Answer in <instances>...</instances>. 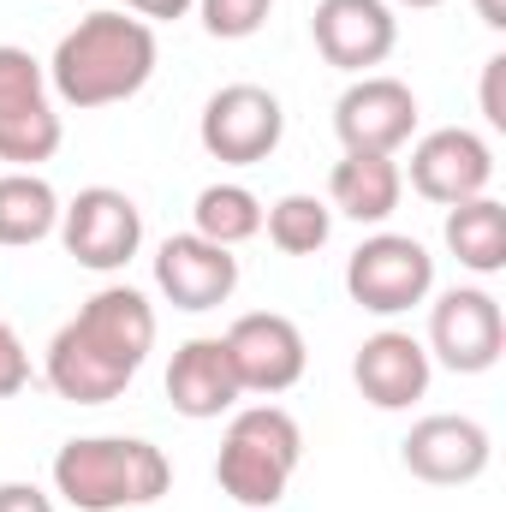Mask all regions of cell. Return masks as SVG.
<instances>
[{
	"label": "cell",
	"instance_id": "e0dca14e",
	"mask_svg": "<svg viewBox=\"0 0 506 512\" xmlns=\"http://www.w3.org/2000/svg\"><path fill=\"white\" fill-rule=\"evenodd\" d=\"M167 399H173V411L191 417V423H215V417L239 411L245 387L233 376L227 340H215V334L185 340V346L173 352V364H167Z\"/></svg>",
	"mask_w": 506,
	"mask_h": 512
},
{
	"label": "cell",
	"instance_id": "603a6c76",
	"mask_svg": "<svg viewBox=\"0 0 506 512\" xmlns=\"http://www.w3.org/2000/svg\"><path fill=\"white\" fill-rule=\"evenodd\" d=\"M268 12H274V0H197V18H203V30L215 42H245V36H256L268 24Z\"/></svg>",
	"mask_w": 506,
	"mask_h": 512
},
{
	"label": "cell",
	"instance_id": "83f0119b",
	"mask_svg": "<svg viewBox=\"0 0 506 512\" xmlns=\"http://www.w3.org/2000/svg\"><path fill=\"white\" fill-rule=\"evenodd\" d=\"M471 6H477V18L489 30H506V0H471Z\"/></svg>",
	"mask_w": 506,
	"mask_h": 512
},
{
	"label": "cell",
	"instance_id": "9a60e30c",
	"mask_svg": "<svg viewBox=\"0 0 506 512\" xmlns=\"http://www.w3.org/2000/svg\"><path fill=\"white\" fill-rule=\"evenodd\" d=\"M155 292L173 304V310H221L233 292H239V256L227 245H209L197 233H173L161 251H155Z\"/></svg>",
	"mask_w": 506,
	"mask_h": 512
},
{
	"label": "cell",
	"instance_id": "484cf974",
	"mask_svg": "<svg viewBox=\"0 0 506 512\" xmlns=\"http://www.w3.org/2000/svg\"><path fill=\"white\" fill-rule=\"evenodd\" d=\"M0 512H54V495L36 483H0Z\"/></svg>",
	"mask_w": 506,
	"mask_h": 512
},
{
	"label": "cell",
	"instance_id": "2e32d148",
	"mask_svg": "<svg viewBox=\"0 0 506 512\" xmlns=\"http://www.w3.org/2000/svg\"><path fill=\"white\" fill-rule=\"evenodd\" d=\"M429 376H435V364H429L423 340H411L405 328L370 334L358 346V358H352V382L376 411H411L429 393Z\"/></svg>",
	"mask_w": 506,
	"mask_h": 512
},
{
	"label": "cell",
	"instance_id": "277c9868",
	"mask_svg": "<svg viewBox=\"0 0 506 512\" xmlns=\"http://www.w3.org/2000/svg\"><path fill=\"white\" fill-rule=\"evenodd\" d=\"M304 465V429L286 405H245L227 411V435L215 453V483L227 501L268 512Z\"/></svg>",
	"mask_w": 506,
	"mask_h": 512
},
{
	"label": "cell",
	"instance_id": "44dd1931",
	"mask_svg": "<svg viewBox=\"0 0 506 512\" xmlns=\"http://www.w3.org/2000/svg\"><path fill=\"white\" fill-rule=\"evenodd\" d=\"M191 233H197V239H209V245L239 251L245 239L262 233V197H256L251 185H233V179L203 185V191H197V203H191Z\"/></svg>",
	"mask_w": 506,
	"mask_h": 512
},
{
	"label": "cell",
	"instance_id": "52a82bcc",
	"mask_svg": "<svg viewBox=\"0 0 506 512\" xmlns=\"http://www.w3.org/2000/svg\"><path fill=\"white\" fill-rule=\"evenodd\" d=\"M346 292L370 316H405L435 292V256L411 233H370L346 256Z\"/></svg>",
	"mask_w": 506,
	"mask_h": 512
},
{
	"label": "cell",
	"instance_id": "4316f807",
	"mask_svg": "<svg viewBox=\"0 0 506 512\" xmlns=\"http://www.w3.org/2000/svg\"><path fill=\"white\" fill-rule=\"evenodd\" d=\"M197 0H126L131 18H143V24H167V18H185Z\"/></svg>",
	"mask_w": 506,
	"mask_h": 512
},
{
	"label": "cell",
	"instance_id": "d4e9b609",
	"mask_svg": "<svg viewBox=\"0 0 506 512\" xmlns=\"http://www.w3.org/2000/svg\"><path fill=\"white\" fill-rule=\"evenodd\" d=\"M483 120L495 131H506V54L483 60Z\"/></svg>",
	"mask_w": 506,
	"mask_h": 512
},
{
	"label": "cell",
	"instance_id": "5b68a950",
	"mask_svg": "<svg viewBox=\"0 0 506 512\" xmlns=\"http://www.w3.org/2000/svg\"><path fill=\"white\" fill-rule=\"evenodd\" d=\"M60 137H66V126H60V102L48 90V66L30 48L0 42V161L36 173L42 161H54Z\"/></svg>",
	"mask_w": 506,
	"mask_h": 512
},
{
	"label": "cell",
	"instance_id": "d6986e66",
	"mask_svg": "<svg viewBox=\"0 0 506 512\" xmlns=\"http://www.w3.org/2000/svg\"><path fill=\"white\" fill-rule=\"evenodd\" d=\"M54 227H60V191L24 167L0 173V245L24 251V245H42Z\"/></svg>",
	"mask_w": 506,
	"mask_h": 512
},
{
	"label": "cell",
	"instance_id": "f1b7e54d",
	"mask_svg": "<svg viewBox=\"0 0 506 512\" xmlns=\"http://www.w3.org/2000/svg\"><path fill=\"white\" fill-rule=\"evenodd\" d=\"M387 6H411V12H429V6H447V0H387Z\"/></svg>",
	"mask_w": 506,
	"mask_h": 512
},
{
	"label": "cell",
	"instance_id": "7c38bea8",
	"mask_svg": "<svg viewBox=\"0 0 506 512\" xmlns=\"http://www.w3.org/2000/svg\"><path fill=\"white\" fill-rule=\"evenodd\" d=\"M495 459V441L477 417L465 411H435V417H417L411 435L399 441V465L417 477V483H435V489H465L489 471Z\"/></svg>",
	"mask_w": 506,
	"mask_h": 512
},
{
	"label": "cell",
	"instance_id": "3957f363",
	"mask_svg": "<svg viewBox=\"0 0 506 512\" xmlns=\"http://www.w3.org/2000/svg\"><path fill=\"white\" fill-rule=\"evenodd\" d=\"M173 489V465L143 435H78L54 453V495L78 512L149 507Z\"/></svg>",
	"mask_w": 506,
	"mask_h": 512
},
{
	"label": "cell",
	"instance_id": "ba28073f",
	"mask_svg": "<svg viewBox=\"0 0 506 512\" xmlns=\"http://www.w3.org/2000/svg\"><path fill=\"white\" fill-rule=\"evenodd\" d=\"M54 233H60V245H66V256L78 268L114 274L143 245V209L131 203L126 191H114V185H90L72 203H60V227Z\"/></svg>",
	"mask_w": 506,
	"mask_h": 512
},
{
	"label": "cell",
	"instance_id": "ac0fdd59",
	"mask_svg": "<svg viewBox=\"0 0 506 512\" xmlns=\"http://www.w3.org/2000/svg\"><path fill=\"white\" fill-rule=\"evenodd\" d=\"M405 197V173L393 155H340L328 173V209L358 221V227H381Z\"/></svg>",
	"mask_w": 506,
	"mask_h": 512
},
{
	"label": "cell",
	"instance_id": "6da1fadb",
	"mask_svg": "<svg viewBox=\"0 0 506 512\" xmlns=\"http://www.w3.org/2000/svg\"><path fill=\"white\" fill-rule=\"evenodd\" d=\"M149 352H155V304L137 286H102L48 340L42 376L72 405H108L137 382Z\"/></svg>",
	"mask_w": 506,
	"mask_h": 512
},
{
	"label": "cell",
	"instance_id": "cb8c5ba5",
	"mask_svg": "<svg viewBox=\"0 0 506 512\" xmlns=\"http://www.w3.org/2000/svg\"><path fill=\"white\" fill-rule=\"evenodd\" d=\"M30 387V352H24V340L0 322V399H12V393H24Z\"/></svg>",
	"mask_w": 506,
	"mask_h": 512
},
{
	"label": "cell",
	"instance_id": "7a4b0ae2",
	"mask_svg": "<svg viewBox=\"0 0 506 512\" xmlns=\"http://www.w3.org/2000/svg\"><path fill=\"white\" fill-rule=\"evenodd\" d=\"M155 60H161L155 24L102 6V12L78 18V24L54 42L48 90H54V102L78 108V114H96V108L131 102V96L155 78Z\"/></svg>",
	"mask_w": 506,
	"mask_h": 512
},
{
	"label": "cell",
	"instance_id": "4fadbf2b",
	"mask_svg": "<svg viewBox=\"0 0 506 512\" xmlns=\"http://www.w3.org/2000/svg\"><path fill=\"white\" fill-rule=\"evenodd\" d=\"M221 340H227L233 376H239L245 393L274 399V393H286V387L304 382L310 346H304V334H298L292 316H280V310H251V316H239Z\"/></svg>",
	"mask_w": 506,
	"mask_h": 512
},
{
	"label": "cell",
	"instance_id": "7402d4cb",
	"mask_svg": "<svg viewBox=\"0 0 506 512\" xmlns=\"http://www.w3.org/2000/svg\"><path fill=\"white\" fill-rule=\"evenodd\" d=\"M262 227H268V245L280 256H316L334 233V209L310 191H286L280 203L262 209Z\"/></svg>",
	"mask_w": 506,
	"mask_h": 512
},
{
	"label": "cell",
	"instance_id": "8fae6325",
	"mask_svg": "<svg viewBox=\"0 0 506 512\" xmlns=\"http://www.w3.org/2000/svg\"><path fill=\"white\" fill-rule=\"evenodd\" d=\"M405 179H411V191H417L423 203L453 209V203L489 197V185H495V149H489L483 131L441 126V131H429V137L411 143V167H405Z\"/></svg>",
	"mask_w": 506,
	"mask_h": 512
},
{
	"label": "cell",
	"instance_id": "5bb4252c",
	"mask_svg": "<svg viewBox=\"0 0 506 512\" xmlns=\"http://www.w3.org/2000/svg\"><path fill=\"white\" fill-rule=\"evenodd\" d=\"M310 36H316V54L328 66L364 78L370 66H381L399 48V18L387 0H316Z\"/></svg>",
	"mask_w": 506,
	"mask_h": 512
},
{
	"label": "cell",
	"instance_id": "30bf717a",
	"mask_svg": "<svg viewBox=\"0 0 506 512\" xmlns=\"http://www.w3.org/2000/svg\"><path fill=\"white\" fill-rule=\"evenodd\" d=\"M334 137L346 143V155H399L417 137V96L405 78L364 72L340 90L334 102Z\"/></svg>",
	"mask_w": 506,
	"mask_h": 512
},
{
	"label": "cell",
	"instance_id": "9c48e42d",
	"mask_svg": "<svg viewBox=\"0 0 506 512\" xmlns=\"http://www.w3.org/2000/svg\"><path fill=\"white\" fill-rule=\"evenodd\" d=\"M203 149L221 161V167H256L280 149L286 137V108L274 90L262 84H227L203 102V120H197Z\"/></svg>",
	"mask_w": 506,
	"mask_h": 512
},
{
	"label": "cell",
	"instance_id": "8992f818",
	"mask_svg": "<svg viewBox=\"0 0 506 512\" xmlns=\"http://www.w3.org/2000/svg\"><path fill=\"white\" fill-rule=\"evenodd\" d=\"M429 364L453 376H489L506 352V316L489 286H447L429 304Z\"/></svg>",
	"mask_w": 506,
	"mask_h": 512
},
{
	"label": "cell",
	"instance_id": "ffe728a7",
	"mask_svg": "<svg viewBox=\"0 0 506 512\" xmlns=\"http://www.w3.org/2000/svg\"><path fill=\"white\" fill-rule=\"evenodd\" d=\"M441 239H447V251L459 256V268H471V274H483V280L501 274L506 268V203H495V197L453 203Z\"/></svg>",
	"mask_w": 506,
	"mask_h": 512
}]
</instances>
